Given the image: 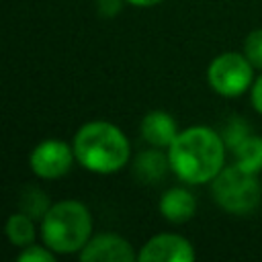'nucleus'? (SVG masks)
I'll use <instances>...</instances> for the list:
<instances>
[{"instance_id": "obj_13", "label": "nucleus", "mask_w": 262, "mask_h": 262, "mask_svg": "<svg viewBox=\"0 0 262 262\" xmlns=\"http://www.w3.org/2000/svg\"><path fill=\"white\" fill-rule=\"evenodd\" d=\"M6 235L14 246H20V248L31 246L35 239V219L23 211L12 213L6 221Z\"/></svg>"}, {"instance_id": "obj_8", "label": "nucleus", "mask_w": 262, "mask_h": 262, "mask_svg": "<svg viewBox=\"0 0 262 262\" xmlns=\"http://www.w3.org/2000/svg\"><path fill=\"white\" fill-rule=\"evenodd\" d=\"M80 260L84 262H131L135 254L127 239L115 233H100L90 237L80 250Z\"/></svg>"}, {"instance_id": "obj_15", "label": "nucleus", "mask_w": 262, "mask_h": 262, "mask_svg": "<svg viewBox=\"0 0 262 262\" xmlns=\"http://www.w3.org/2000/svg\"><path fill=\"white\" fill-rule=\"evenodd\" d=\"M246 135H248V123H244V121L237 119V117L229 119V121L225 123L223 131H221V137H223V141H225V147H229V149H233Z\"/></svg>"}, {"instance_id": "obj_3", "label": "nucleus", "mask_w": 262, "mask_h": 262, "mask_svg": "<svg viewBox=\"0 0 262 262\" xmlns=\"http://www.w3.org/2000/svg\"><path fill=\"white\" fill-rule=\"evenodd\" d=\"M92 233V217L80 201H59L41 219L43 244L55 254L80 252Z\"/></svg>"}, {"instance_id": "obj_14", "label": "nucleus", "mask_w": 262, "mask_h": 262, "mask_svg": "<svg viewBox=\"0 0 262 262\" xmlns=\"http://www.w3.org/2000/svg\"><path fill=\"white\" fill-rule=\"evenodd\" d=\"M18 205H20V211L27 213V215L33 217V219H43L45 213H47L49 207H51L47 194H45L41 188H37V186H27V188L20 192Z\"/></svg>"}, {"instance_id": "obj_10", "label": "nucleus", "mask_w": 262, "mask_h": 262, "mask_svg": "<svg viewBox=\"0 0 262 262\" xmlns=\"http://www.w3.org/2000/svg\"><path fill=\"white\" fill-rule=\"evenodd\" d=\"M196 211V199L186 188H170L160 199V213L172 223L188 221Z\"/></svg>"}, {"instance_id": "obj_9", "label": "nucleus", "mask_w": 262, "mask_h": 262, "mask_svg": "<svg viewBox=\"0 0 262 262\" xmlns=\"http://www.w3.org/2000/svg\"><path fill=\"white\" fill-rule=\"evenodd\" d=\"M141 137L154 147H170L180 133L176 121L164 111H151L141 119Z\"/></svg>"}, {"instance_id": "obj_2", "label": "nucleus", "mask_w": 262, "mask_h": 262, "mask_svg": "<svg viewBox=\"0 0 262 262\" xmlns=\"http://www.w3.org/2000/svg\"><path fill=\"white\" fill-rule=\"evenodd\" d=\"M74 154L86 170L113 174L129 162V141L117 125L90 121L78 129L74 137Z\"/></svg>"}, {"instance_id": "obj_17", "label": "nucleus", "mask_w": 262, "mask_h": 262, "mask_svg": "<svg viewBox=\"0 0 262 262\" xmlns=\"http://www.w3.org/2000/svg\"><path fill=\"white\" fill-rule=\"evenodd\" d=\"M18 262H53L55 260V252L49 250L47 246H27L23 248V252L16 256Z\"/></svg>"}, {"instance_id": "obj_19", "label": "nucleus", "mask_w": 262, "mask_h": 262, "mask_svg": "<svg viewBox=\"0 0 262 262\" xmlns=\"http://www.w3.org/2000/svg\"><path fill=\"white\" fill-rule=\"evenodd\" d=\"M252 104H254V108L262 115V76L254 82V86H252Z\"/></svg>"}, {"instance_id": "obj_7", "label": "nucleus", "mask_w": 262, "mask_h": 262, "mask_svg": "<svg viewBox=\"0 0 262 262\" xmlns=\"http://www.w3.org/2000/svg\"><path fill=\"white\" fill-rule=\"evenodd\" d=\"M192 258L194 250L190 242L176 233L154 235L137 254L139 262H190Z\"/></svg>"}, {"instance_id": "obj_5", "label": "nucleus", "mask_w": 262, "mask_h": 262, "mask_svg": "<svg viewBox=\"0 0 262 262\" xmlns=\"http://www.w3.org/2000/svg\"><path fill=\"white\" fill-rule=\"evenodd\" d=\"M252 63L244 53L227 51L217 55L207 70L209 86L221 96H239L252 84Z\"/></svg>"}, {"instance_id": "obj_16", "label": "nucleus", "mask_w": 262, "mask_h": 262, "mask_svg": "<svg viewBox=\"0 0 262 262\" xmlns=\"http://www.w3.org/2000/svg\"><path fill=\"white\" fill-rule=\"evenodd\" d=\"M244 55L250 59V63L258 70H262V29L252 31L244 41Z\"/></svg>"}, {"instance_id": "obj_18", "label": "nucleus", "mask_w": 262, "mask_h": 262, "mask_svg": "<svg viewBox=\"0 0 262 262\" xmlns=\"http://www.w3.org/2000/svg\"><path fill=\"white\" fill-rule=\"evenodd\" d=\"M121 2L125 0H98V10L102 12V16H115L121 10Z\"/></svg>"}, {"instance_id": "obj_6", "label": "nucleus", "mask_w": 262, "mask_h": 262, "mask_svg": "<svg viewBox=\"0 0 262 262\" xmlns=\"http://www.w3.org/2000/svg\"><path fill=\"white\" fill-rule=\"evenodd\" d=\"M74 158H76L74 147H70L68 143L59 139H45L33 147L29 156V166L39 178L53 180L70 172Z\"/></svg>"}, {"instance_id": "obj_20", "label": "nucleus", "mask_w": 262, "mask_h": 262, "mask_svg": "<svg viewBox=\"0 0 262 262\" xmlns=\"http://www.w3.org/2000/svg\"><path fill=\"white\" fill-rule=\"evenodd\" d=\"M125 2L133 4V6H141V8H145V6H156V4H160L162 0H125Z\"/></svg>"}, {"instance_id": "obj_4", "label": "nucleus", "mask_w": 262, "mask_h": 262, "mask_svg": "<svg viewBox=\"0 0 262 262\" xmlns=\"http://www.w3.org/2000/svg\"><path fill=\"white\" fill-rule=\"evenodd\" d=\"M213 199L221 209L233 215H248L252 213L262 196L260 182L256 174L242 170L237 164L223 168L211 184Z\"/></svg>"}, {"instance_id": "obj_1", "label": "nucleus", "mask_w": 262, "mask_h": 262, "mask_svg": "<svg viewBox=\"0 0 262 262\" xmlns=\"http://www.w3.org/2000/svg\"><path fill=\"white\" fill-rule=\"evenodd\" d=\"M168 160L180 180L188 184H205L223 170L225 141L211 127L194 125L176 135L168 147Z\"/></svg>"}, {"instance_id": "obj_12", "label": "nucleus", "mask_w": 262, "mask_h": 262, "mask_svg": "<svg viewBox=\"0 0 262 262\" xmlns=\"http://www.w3.org/2000/svg\"><path fill=\"white\" fill-rule=\"evenodd\" d=\"M235 164L252 174H258L262 170V137L260 135H246L233 149Z\"/></svg>"}, {"instance_id": "obj_11", "label": "nucleus", "mask_w": 262, "mask_h": 262, "mask_svg": "<svg viewBox=\"0 0 262 262\" xmlns=\"http://www.w3.org/2000/svg\"><path fill=\"white\" fill-rule=\"evenodd\" d=\"M168 166H170L168 156H164L158 149H147V151H141L137 156L133 170L141 182H158L166 174Z\"/></svg>"}]
</instances>
